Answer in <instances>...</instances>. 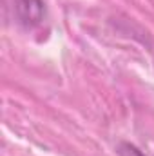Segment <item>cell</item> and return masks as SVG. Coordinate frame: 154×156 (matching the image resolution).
Wrapping results in <instances>:
<instances>
[{"mask_svg":"<svg viewBox=\"0 0 154 156\" xmlns=\"http://www.w3.org/2000/svg\"><path fill=\"white\" fill-rule=\"evenodd\" d=\"M16 9H18V16L20 22L26 26H33L38 24L44 16V4L42 0H18L16 2Z\"/></svg>","mask_w":154,"mask_h":156,"instance_id":"1","label":"cell"},{"mask_svg":"<svg viewBox=\"0 0 154 156\" xmlns=\"http://www.w3.org/2000/svg\"><path fill=\"white\" fill-rule=\"evenodd\" d=\"M120 154L121 156H143L134 145H131V144H121L120 145Z\"/></svg>","mask_w":154,"mask_h":156,"instance_id":"2","label":"cell"}]
</instances>
